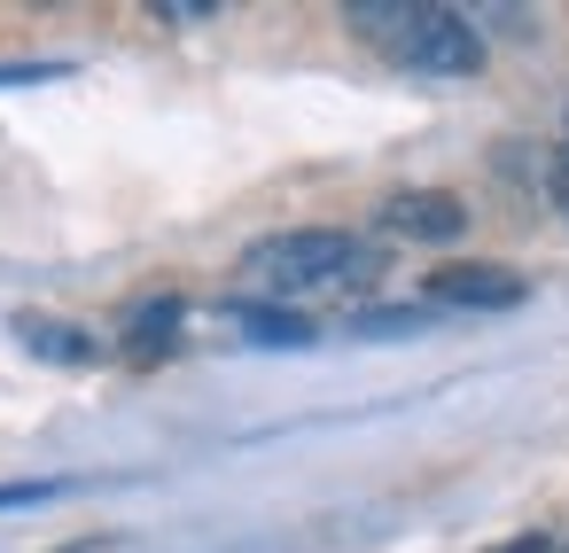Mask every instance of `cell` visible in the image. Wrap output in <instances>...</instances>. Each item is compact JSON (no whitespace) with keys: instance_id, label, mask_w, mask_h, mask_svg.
<instances>
[{"instance_id":"13","label":"cell","mask_w":569,"mask_h":553,"mask_svg":"<svg viewBox=\"0 0 569 553\" xmlns=\"http://www.w3.org/2000/svg\"><path fill=\"white\" fill-rule=\"evenodd\" d=\"M499 553H546V537H507Z\"/></svg>"},{"instance_id":"4","label":"cell","mask_w":569,"mask_h":553,"mask_svg":"<svg viewBox=\"0 0 569 553\" xmlns=\"http://www.w3.org/2000/svg\"><path fill=\"white\" fill-rule=\"evenodd\" d=\"M382 227L406 234V242H452V234L468 227V203H452V195H437V188H406V195L382 203Z\"/></svg>"},{"instance_id":"3","label":"cell","mask_w":569,"mask_h":553,"mask_svg":"<svg viewBox=\"0 0 569 553\" xmlns=\"http://www.w3.org/2000/svg\"><path fill=\"white\" fill-rule=\"evenodd\" d=\"M429 304H452V312H507V304H522V273H507V265H437V273H429Z\"/></svg>"},{"instance_id":"8","label":"cell","mask_w":569,"mask_h":553,"mask_svg":"<svg viewBox=\"0 0 569 553\" xmlns=\"http://www.w3.org/2000/svg\"><path fill=\"white\" fill-rule=\"evenodd\" d=\"M421 328H429V312H398V304H390V312H359V320H351V335H421Z\"/></svg>"},{"instance_id":"12","label":"cell","mask_w":569,"mask_h":553,"mask_svg":"<svg viewBox=\"0 0 569 553\" xmlns=\"http://www.w3.org/2000/svg\"><path fill=\"white\" fill-rule=\"evenodd\" d=\"M553 203H561V211H569V141H561V149H553Z\"/></svg>"},{"instance_id":"11","label":"cell","mask_w":569,"mask_h":553,"mask_svg":"<svg viewBox=\"0 0 569 553\" xmlns=\"http://www.w3.org/2000/svg\"><path fill=\"white\" fill-rule=\"evenodd\" d=\"M24 79H63V63H9L0 71V87H24Z\"/></svg>"},{"instance_id":"5","label":"cell","mask_w":569,"mask_h":553,"mask_svg":"<svg viewBox=\"0 0 569 553\" xmlns=\"http://www.w3.org/2000/svg\"><path fill=\"white\" fill-rule=\"evenodd\" d=\"M9 328H17V343H24L32 359H48V366H94V335H87V328H71V320H48V312H17Z\"/></svg>"},{"instance_id":"10","label":"cell","mask_w":569,"mask_h":553,"mask_svg":"<svg viewBox=\"0 0 569 553\" xmlns=\"http://www.w3.org/2000/svg\"><path fill=\"white\" fill-rule=\"evenodd\" d=\"M63 483H0V506H32V499H56Z\"/></svg>"},{"instance_id":"9","label":"cell","mask_w":569,"mask_h":553,"mask_svg":"<svg viewBox=\"0 0 569 553\" xmlns=\"http://www.w3.org/2000/svg\"><path fill=\"white\" fill-rule=\"evenodd\" d=\"M157 17H172V24H203V17H219L211 0H157Z\"/></svg>"},{"instance_id":"6","label":"cell","mask_w":569,"mask_h":553,"mask_svg":"<svg viewBox=\"0 0 569 553\" xmlns=\"http://www.w3.org/2000/svg\"><path fill=\"white\" fill-rule=\"evenodd\" d=\"M172 343H180V296H157V304H133V312H126V359H133V366L164 359Z\"/></svg>"},{"instance_id":"7","label":"cell","mask_w":569,"mask_h":553,"mask_svg":"<svg viewBox=\"0 0 569 553\" xmlns=\"http://www.w3.org/2000/svg\"><path fill=\"white\" fill-rule=\"evenodd\" d=\"M227 320H234L250 343H312V320L273 312V304H227Z\"/></svg>"},{"instance_id":"1","label":"cell","mask_w":569,"mask_h":553,"mask_svg":"<svg viewBox=\"0 0 569 553\" xmlns=\"http://www.w3.org/2000/svg\"><path fill=\"white\" fill-rule=\"evenodd\" d=\"M343 17L367 48H382L398 71H421V79H468L483 63V40L460 9H429V0H351Z\"/></svg>"},{"instance_id":"2","label":"cell","mask_w":569,"mask_h":553,"mask_svg":"<svg viewBox=\"0 0 569 553\" xmlns=\"http://www.w3.org/2000/svg\"><path fill=\"white\" fill-rule=\"evenodd\" d=\"M250 281L273 289V296H312V289H351V281H375L382 258L343 234V227H297V234H266L250 258Z\"/></svg>"}]
</instances>
